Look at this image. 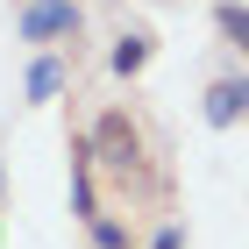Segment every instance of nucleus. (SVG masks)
Here are the masks:
<instances>
[{
    "instance_id": "nucleus-8",
    "label": "nucleus",
    "mask_w": 249,
    "mask_h": 249,
    "mask_svg": "<svg viewBox=\"0 0 249 249\" xmlns=\"http://www.w3.org/2000/svg\"><path fill=\"white\" fill-rule=\"evenodd\" d=\"M86 235H93V249H135V228L121 221V213H100V221H86Z\"/></svg>"
},
{
    "instance_id": "nucleus-11",
    "label": "nucleus",
    "mask_w": 249,
    "mask_h": 249,
    "mask_svg": "<svg viewBox=\"0 0 249 249\" xmlns=\"http://www.w3.org/2000/svg\"><path fill=\"white\" fill-rule=\"evenodd\" d=\"M0 242H7V235H0Z\"/></svg>"
},
{
    "instance_id": "nucleus-6",
    "label": "nucleus",
    "mask_w": 249,
    "mask_h": 249,
    "mask_svg": "<svg viewBox=\"0 0 249 249\" xmlns=\"http://www.w3.org/2000/svg\"><path fill=\"white\" fill-rule=\"evenodd\" d=\"M150 57H157L150 29H121L114 50H107V71H114V78H142V71H150Z\"/></svg>"
},
{
    "instance_id": "nucleus-7",
    "label": "nucleus",
    "mask_w": 249,
    "mask_h": 249,
    "mask_svg": "<svg viewBox=\"0 0 249 249\" xmlns=\"http://www.w3.org/2000/svg\"><path fill=\"white\" fill-rule=\"evenodd\" d=\"M213 29H221V43H235L249 57V0H213Z\"/></svg>"
},
{
    "instance_id": "nucleus-4",
    "label": "nucleus",
    "mask_w": 249,
    "mask_h": 249,
    "mask_svg": "<svg viewBox=\"0 0 249 249\" xmlns=\"http://www.w3.org/2000/svg\"><path fill=\"white\" fill-rule=\"evenodd\" d=\"M64 86H71V57H64V50H36V57H29V78H21L29 107H50Z\"/></svg>"
},
{
    "instance_id": "nucleus-3",
    "label": "nucleus",
    "mask_w": 249,
    "mask_h": 249,
    "mask_svg": "<svg viewBox=\"0 0 249 249\" xmlns=\"http://www.w3.org/2000/svg\"><path fill=\"white\" fill-rule=\"evenodd\" d=\"M199 121L207 128H235V121H249V71H221L199 93Z\"/></svg>"
},
{
    "instance_id": "nucleus-2",
    "label": "nucleus",
    "mask_w": 249,
    "mask_h": 249,
    "mask_svg": "<svg viewBox=\"0 0 249 249\" xmlns=\"http://www.w3.org/2000/svg\"><path fill=\"white\" fill-rule=\"evenodd\" d=\"M15 36L29 50H71L86 36V7L78 0H21L15 7Z\"/></svg>"
},
{
    "instance_id": "nucleus-10",
    "label": "nucleus",
    "mask_w": 249,
    "mask_h": 249,
    "mask_svg": "<svg viewBox=\"0 0 249 249\" xmlns=\"http://www.w3.org/2000/svg\"><path fill=\"white\" fill-rule=\"evenodd\" d=\"M0 199H7V164H0Z\"/></svg>"
},
{
    "instance_id": "nucleus-9",
    "label": "nucleus",
    "mask_w": 249,
    "mask_h": 249,
    "mask_svg": "<svg viewBox=\"0 0 249 249\" xmlns=\"http://www.w3.org/2000/svg\"><path fill=\"white\" fill-rule=\"evenodd\" d=\"M142 249H185V221H164V228H157Z\"/></svg>"
},
{
    "instance_id": "nucleus-5",
    "label": "nucleus",
    "mask_w": 249,
    "mask_h": 249,
    "mask_svg": "<svg viewBox=\"0 0 249 249\" xmlns=\"http://www.w3.org/2000/svg\"><path fill=\"white\" fill-rule=\"evenodd\" d=\"M100 171H93V157H86V135H71V221L86 228V221H100Z\"/></svg>"
},
{
    "instance_id": "nucleus-1",
    "label": "nucleus",
    "mask_w": 249,
    "mask_h": 249,
    "mask_svg": "<svg viewBox=\"0 0 249 249\" xmlns=\"http://www.w3.org/2000/svg\"><path fill=\"white\" fill-rule=\"evenodd\" d=\"M86 157H93V171L121 178V185H142V178H150V142H142V121H135L128 107H100L93 114Z\"/></svg>"
}]
</instances>
